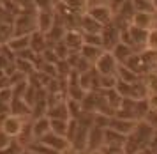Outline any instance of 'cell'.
I'll list each match as a JSON object with an SVG mask.
<instances>
[{
	"mask_svg": "<svg viewBox=\"0 0 157 154\" xmlns=\"http://www.w3.org/2000/svg\"><path fill=\"white\" fill-rule=\"evenodd\" d=\"M37 32V11H21L13 20V35H32Z\"/></svg>",
	"mask_w": 157,
	"mask_h": 154,
	"instance_id": "6da1fadb",
	"label": "cell"
},
{
	"mask_svg": "<svg viewBox=\"0 0 157 154\" xmlns=\"http://www.w3.org/2000/svg\"><path fill=\"white\" fill-rule=\"evenodd\" d=\"M27 126V120L25 117H20V115H14V113H7V115H2L0 119V129L4 133H7L11 138H18L21 131Z\"/></svg>",
	"mask_w": 157,
	"mask_h": 154,
	"instance_id": "7a4b0ae2",
	"label": "cell"
},
{
	"mask_svg": "<svg viewBox=\"0 0 157 154\" xmlns=\"http://www.w3.org/2000/svg\"><path fill=\"white\" fill-rule=\"evenodd\" d=\"M120 64L115 59L111 51H104L102 55L97 59V62L94 64V69L99 73L101 76H117Z\"/></svg>",
	"mask_w": 157,
	"mask_h": 154,
	"instance_id": "3957f363",
	"label": "cell"
},
{
	"mask_svg": "<svg viewBox=\"0 0 157 154\" xmlns=\"http://www.w3.org/2000/svg\"><path fill=\"white\" fill-rule=\"evenodd\" d=\"M120 34H122V28H118L113 21L104 25L102 32H101V39H102V48H104V51H111L120 43Z\"/></svg>",
	"mask_w": 157,
	"mask_h": 154,
	"instance_id": "277c9868",
	"label": "cell"
},
{
	"mask_svg": "<svg viewBox=\"0 0 157 154\" xmlns=\"http://www.w3.org/2000/svg\"><path fill=\"white\" fill-rule=\"evenodd\" d=\"M41 142L46 144V145H50L51 149L58 151V152H62V154L71 152V142H69V138L67 136H62V135L53 133V131H50L48 135H44L43 138H41Z\"/></svg>",
	"mask_w": 157,
	"mask_h": 154,
	"instance_id": "5b68a950",
	"label": "cell"
},
{
	"mask_svg": "<svg viewBox=\"0 0 157 154\" xmlns=\"http://www.w3.org/2000/svg\"><path fill=\"white\" fill-rule=\"evenodd\" d=\"M86 14H88V16H92L95 21H99L101 25H108V23H111L113 18H115L113 9H111L109 6L88 7V9H86Z\"/></svg>",
	"mask_w": 157,
	"mask_h": 154,
	"instance_id": "8992f818",
	"label": "cell"
},
{
	"mask_svg": "<svg viewBox=\"0 0 157 154\" xmlns=\"http://www.w3.org/2000/svg\"><path fill=\"white\" fill-rule=\"evenodd\" d=\"M102 28H104V25H101L99 21H95L86 13L78 16V30L81 34H101Z\"/></svg>",
	"mask_w": 157,
	"mask_h": 154,
	"instance_id": "52a82bcc",
	"label": "cell"
},
{
	"mask_svg": "<svg viewBox=\"0 0 157 154\" xmlns=\"http://www.w3.org/2000/svg\"><path fill=\"white\" fill-rule=\"evenodd\" d=\"M140 120H129V119H120V117H117V115H113L111 119H109V129H113V131H118V133L125 135V136H129V135L134 131L136 124H138Z\"/></svg>",
	"mask_w": 157,
	"mask_h": 154,
	"instance_id": "ba28073f",
	"label": "cell"
},
{
	"mask_svg": "<svg viewBox=\"0 0 157 154\" xmlns=\"http://www.w3.org/2000/svg\"><path fill=\"white\" fill-rule=\"evenodd\" d=\"M64 44L67 46L69 51L72 53H79V50L83 46V34L79 32L78 28H67L64 37Z\"/></svg>",
	"mask_w": 157,
	"mask_h": 154,
	"instance_id": "9c48e42d",
	"label": "cell"
},
{
	"mask_svg": "<svg viewBox=\"0 0 157 154\" xmlns=\"http://www.w3.org/2000/svg\"><path fill=\"white\" fill-rule=\"evenodd\" d=\"M104 131L102 128L92 126L90 131H88V147H86V152H94V151H101L104 147Z\"/></svg>",
	"mask_w": 157,
	"mask_h": 154,
	"instance_id": "30bf717a",
	"label": "cell"
},
{
	"mask_svg": "<svg viewBox=\"0 0 157 154\" xmlns=\"http://www.w3.org/2000/svg\"><path fill=\"white\" fill-rule=\"evenodd\" d=\"M32 126V135H34V140H41L44 135H48L51 131V120L48 115L44 117H37L30 122Z\"/></svg>",
	"mask_w": 157,
	"mask_h": 154,
	"instance_id": "8fae6325",
	"label": "cell"
},
{
	"mask_svg": "<svg viewBox=\"0 0 157 154\" xmlns=\"http://www.w3.org/2000/svg\"><path fill=\"white\" fill-rule=\"evenodd\" d=\"M155 20H157V13H134L132 20H131V25L150 30V28L155 27Z\"/></svg>",
	"mask_w": 157,
	"mask_h": 154,
	"instance_id": "7c38bea8",
	"label": "cell"
},
{
	"mask_svg": "<svg viewBox=\"0 0 157 154\" xmlns=\"http://www.w3.org/2000/svg\"><path fill=\"white\" fill-rule=\"evenodd\" d=\"M55 23H57V20H55V9L53 11H39L37 13V30L39 32L48 34Z\"/></svg>",
	"mask_w": 157,
	"mask_h": 154,
	"instance_id": "4fadbf2b",
	"label": "cell"
},
{
	"mask_svg": "<svg viewBox=\"0 0 157 154\" xmlns=\"http://www.w3.org/2000/svg\"><path fill=\"white\" fill-rule=\"evenodd\" d=\"M48 48H50V43L46 39V34L37 30V32H34L30 35V50L32 51H36L37 55H43Z\"/></svg>",
	"mask_w": 157,
	"mask_h": 154,
	"instance_id": "5bb4252c",
	"label": "cell"
},
{
	"mask_svg": "<svg viewBox=\"0 0 157 154\" xmlns=\"http://www.w3.org/2000/svg\"><path fill=\"white\" fill-rule=\"evenodd\" d=\"M111 53L115 55V59L118 60V64H125L131 59V57L136 53V50L131 46V44H125L124 41H120L113 50H111Z\"/></svg>",
	"mask_w": 157,
	"mask_h": 154,
	"instance_id": "9a60e30c",
	"label": "cell"
},
{
	"mask_svg": "<svg viewBox=\"0 0 157 154\" xmlns=\"http://www.w3.org/2000/svg\"><path fill=\"white\" fill-rule=\"evenodd\" d=\"M102 53H104V48H101V46H92V44H83L81 50H79L81 59H85L90 66H94V64L97 62V59H99Z\"/></svg>",
	"mask_w": 157,
	"mask_h": 154,
	"instance_id": "2e32d148",
	"label": "cell"
},
{
	"mask_svg": "<svg viewBox=\"0 0 157 154\" xmlns=\"http://www.w3.org/2000/svg\"><path fill=\"white\" fill-rule=\"evenodd\" d=\"M6 46H7L14 55H18L20 51L30 48V35H13V37L6 43Z\"/></svg>",
	"mask_w": 157,
	"mask_h": 154,
	"instance_id": "e0dca14e",
	"label": "cell"
},
{
	"mask_svg": "<svg viewBox=\"0 0 157 154\" xmlns=\"http://www.w3.org/2000/svg\"><path fill=\"white\" fill-rule=\"evenodd\" d=\"M125 140H127V136L118 131H113L109 128L104 131V145H108V147H124Z\"/></svg>",
	"mask_w": 157,
	"mask_h": 154,
	"instance_id": "ac0fdd59",
	"label": "cell"
},
{
	"mask_svg": "<svg viewBox=\"0 0 157 154\" xmlns=\"http://www.w3.org/2000/svg\"><path fill=\"white\" fill-rule=\"evenodd\" d=\"M48 117L50 119H64V120L71 119V113H69V108H67V99L62 101V103H57V105H51L48 108Z\"/></svg>",
	"mask_w": 157,
	"mask_h": 154,
	"instance_id": "d6986e66",
	"label": "cell"
},
{
	"mask_svg": "<svg viewBox=\"0 0 157 154\" xmlns=\"http://www.w3.org/2000/svg\"><path fill=\"white\" fill-rule=\"evenodd\" d=\"M14 66H16V71H20L23 73L25 76H32L34 73L37 71V66L36 62H32V60H27V59H20V57H16L14 60Z\"/></svg>",
	"mask_w": 157,
	"mask_h": 154,
	"instance_id": "ffe728a7",
	"label": "cell"
},
{
	"mask_svg": "<svg viewBox=\"0 0 157 154\" xmlns=\"http://www.w3.org/2000/svg\"><path fill=\"white\" fill-rule=\"evenodd\" d=\"M117 78L120 80V82H125V83H134L138 80H141V76L134 73L132 69H129L127 66H124L120 64V67H118V73H117Z\"/></svg>",
	"mask_w": 157,
	"mask_h": 154,
	"instance_id": "44dd1931",
	"label": "cell"
},
{
	"mask_svg": "<svg viewBox=\"0 0 157 154\" xmlns=\"http://www.w3.org/2000/svg\"><path fill=\"white\" fill-rule=\"evenodd\" d=\"M27 149H30L32 152H36V154H62V152H58V151H55V149H51L50 145L43 144L41 140L30 142L29 145H27Z\"/></svg>",
	"mask_w": 157,
	"mask_h": 154,
	"instance_id": "7402d4cb",
	"label": "cell"
},
{
	"mask_svg": "<svg viewBox=\"0 0 157 154\" xmlns=\"http://www.w3.org/2000/svg\"><path fill=\"white\" fill-rule=\"evenodd\" d=\"M51 120V131L62 136H67V128H69V120L64 119H50Z\"/></svg>",
	"mask_w": 157,
	"mask_h": 154,
	"instance_id": "603a6c76",
	"label": "cell"
},
{
	"mask_svg": "<svg viewBox=\"0 0 157 154\" xmlns=\"http://www.w3.org/2000/svg\"><path fill=\"white\" fill-rule=\"evenodd\" d=\"M145 50L157 53V27H154V28H150V30H148V35H147V46H145Z\"/></svg>",
	"mask_w": 157,
	"mask_h": 154,
	"instance_id": "cb8c5ba5",
	"label": "cell"
},
{
	"mask_svg": "<svg viewBox=\"0 0 157 154\" xmlns=\"http://www.w3.org/2000/svg\"><path fill=\"white\" fill-rule=\"evenodd\" d=\"M23 149H25V147H23L21 144L14 138V140L11 142V145H7L6 149H2V151H0V154H21Z\"/></svg>",
	"mask_w": 157,
	"mask_h": 154,
	"instance_id": "d4e9b609",
	"label": "cell"
},
{
	"mask_svg": "<svg viewBox=\"0 0 157 154\" xmlns=\"http://www.w3.org/2000/svg\"><path fill=\"white\" fill-rule=\"evenodd\" d=\"M143 120L148 124V126H152L154 129H157V110H154V108H150L148 112H147V115L143 117Z\"/></svg>",
	"mask_w": 157,
	"mask_h": 154,
	"instance_id": "484cf974",
	"label": "cell"
},
{
	"mask_svg": "<svg viewBox=\"0 0 157 154\" xmlns=\"http://www.w3.org/2000/svg\"><path fill=\"white\" fill-rule=\"evenodd\" d=\"M13 140H14V138H11L7 133H4V131L0 129V151H2V149H6L7 145H11V142H13Z\"/></svg>",
	"mask_w": 157,
	"mask_h": 154,
	"instance_id": "4316f807",
	"label": "cell"
},
{
	"mask_svg": "<svg viewBox=\"0 0 157 154\" xmlns=\"http://www.w3.org/2000/svg\"><path fill=\"white\" fill-rule=\"evenodd\" d=\"M101 152L102 154H125V151H124V147H108V145H104L101 149Z\"/></svg>",
	"mask_w": 157,
	"mask_h": 154,
	"instance_id": "83f0119b",
	"label": "cell"
},
{
	"mask_svg": "<svg viewBox=\"0 0 157 154\" xmlns=\"http://www.w3.org/2000/svg\"><path fill=\"white\" fill-rule=\"evenodd\" d=\"M97 6H109V0H86V9L88 7H97Z\"/></svg>",
	"mask_w": 157,
	"mask_h": 154,
	"instance_id": "f1b7e54d",
	"label": "cell"
},
{
	"mask_svg": "<svg viewBox=\"0 0 157 154\" xmlns=\"http://www.w3.org/2000/svg\"><path fill=\"white\" fill-rule=\"evenodd\" d=\"M148 149L152 152H157V129H155V133H154V136H152V140L148 144Z\"/></svg>",
	"mask_w": 157,
	"mask_h": 154,
	"instance_id": "f546056e",
	"label": "cell"
},
{
	"mask_svg": "<svg viewBox=\"0 0 157 154\" xmlns=\"http://www.w3.org/2000/svg\"><path fill=\"white\" fill-rule=\"evenodd\" d=\"M148 105H150V108H154V110H157V94H150L148 96Z\"/></svg>",
	"mask_w": 157,
	"mask_h": 154,
	"instance_id": "4dcf8cb0",
	"label": "cell"
},
{
	"mask_svg": "<svg viewBox=\"0 0 157 154\" xmlns=\"http://www.w3.org/2000/svg\"><path fill=\"white\" fill-rule=\"evenodd\" d=\"M136 154H152V151L150 149H143V151H140V152H136Z\"/></svg>",
	"mask_w": 157,
	"mask_h": 154,
	"instance_id": "1f68e13d",
	"label": "cell"
},
{
	"mask_svg": "<svg viewBox=\"0 0 157 154\" xmlns=\"http://www.w3.org/2000/svg\"><path fill=\"white\" fill-rule=\"evenodd\" d=\"M21 154H36V152H32L30 149H27V147H25V149H23V151H21Z\"/></svg>",
	"mask_w": 157,
	"mask_h": 154,
	"instance_id": "d6a6232c",
	"label": "cell"
},
{
	"mask_svg": "<svg viewBox=\"0 0 157 154\" xmlns=\"http://www.w3.org/2000/svg\"><path fill=\"white\" fill-rule=\"evenodd\" d=\"M86 154H102L101 151H94V152H86Z\"/></svg>",
	"mask_w": 157,
	"mask_h": 154,
	"instance_id": "836d02e7",
	"label": "cell"
},
{
	"mask_svg": "<svg viewBox=\"0 0 157 154\" xmlns=\"http://www.w3.org/2000/svg\"><path fill=\"white\" fill-rule=\"evenodd\" d=\"M67 154H86V152H72L71 151V152H67Z\"/></svg>",
	"mask_w": 157,
	"mask_h": 154,
	"instance_id": "e575fe53",
	"label": "cell"
},
{
	"mask_svg": "<svg viewBox=\"0 0 157 154\" xmlns=\"http://www.w3.org/2000/svg\"><path fill=\"white\" fill-rule=\"evenodd\" d=\"M4 2H6V0H0V9H2V6H4Z\"/></svg>",
	"mask_w": 157,
	"mask_h": 154,
	"instance_id": "d590c367",
	"label": "cell"
},
{
	"mask_svg": "<svg viewBox=\"0 0 157 154\" xmlns=\"http://www.w3.org/2000/svg\"><path fill=\"white\" fill-rule=\"evenodd\" d=\"M152 154H157V152H152Z\"/></svg>",
	"mask_w": 157,
	"mask_h": 154,
	"instance_id": "8d00e7d4",
	"label": "cell"
},
{
	"mask_svg": "<svg viewBox=\"0 0 157 154\" xmlns=\"http://www.w3.org/2000/svg\"><path fill=\"white\" fill-rule=\"evenodd\" d=\"M155 71H157V69H155Z\"/></svg>",
	"mask_w": 157,
	"mask_h": 154,
	"instance_id": "74e56055",
	"label": "cell"
}]
</instances>
